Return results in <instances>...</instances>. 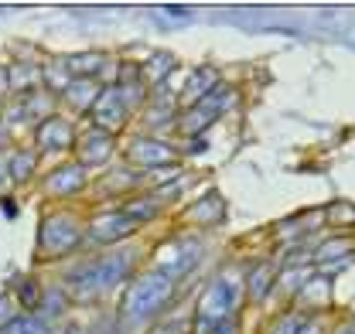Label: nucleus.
Returning a JSON list of instances; mask_svg holds the SVG:
<instances>
[{"mask_svg": "<svg viewBox=\"0 0 355 334\" xmlns=\"http://www.w3.org/2000/svg\"><path fill=\"white\" fill-rule=\"evenodd\" d=\"M130 270H133V256H127V252H110V256H96V259H89L83 266H76L65 283H69V290L76 293V297L92 300L99 293L113 290L116 283H123V276Z\"/></svg>", "mask_w": 355, "mask_h": 334, "instance_id": "1", "label": "nucleus"}, {"mask_svg": "<svg viewBox=\"0 0 355 334\" xmlns=\"http://www.w3.org/2000/svg\"><path fill=\"white\" fill-rule=\"evenodd\" d=\"M171 293H175L171 276H164L161 270L157 273H144L140 280H133L127 287L123 300H120V321L123 324H144V321L157 317L168 307Z\"/></svg>", "mask_w": 355, "mask_h": 334, "instance_id": "2", "label": "nucleus"}, {"mask_svg": "<svg viewBox=\"0 0 355 334\" xmlns=\"http://www.w3.org/2000/svg\"><path fill=\"white\" fill-rule=\"evenodd\" d=\"M232 307H236V287H232L225 276L212 280V283H209V290L202 293V300H198L195 334H212L219 324H225V321H229Z\"/></svg>", "mask_w": 355, "mask_h": 334, "instance_id": "3", "label": "nucleus"}, {"mask_svg": "<svg viewBox=\"0 0 355 334\" xmlns=\"http://www.w3.org/2000/svg\"><path fill=\"white\" fill-rule=\"evenodd\" d=\"M79 222L65 211L58 215H48L42 222V259H58L62 252H69L79 243Z\"/></svg>", "mask_w": 355, "mask_h": 334, "instance_id": "4", "label": "nucleus"}, {"mask_svg": "<svg viewBox=\"0 0 355 334\" xmlns=\"http://www.w3.org/2000/svg\"><path fill=\"white\" fill-rule=\"evenodd\" d=\"M89 113H92V123L99 126L103 133H113V130H120L130 120V103L123 99L120 89H103Z\"/></svg>", "mask_w": 355, "mask_h": 334, "instance_id": "5", "label": "nucleus"}, {"mask_svg": "<svg viewBox=\"0 0 355 334\" xmlns=\"http://www.w3.org/2000/svg\"><path fill=\"white\" fill-rule=\"evenodd\" d=\"M133 229H137V222L127 215V209H120V211H106V215H99V218L92 222L89 236H92L96 243H116V239L130 236Z\"/></svg>", "mask_w": 355, "mask_h": 334, "instance_id": "6", "label": "nucleus"}, {"mask_svg": "<svg viewBox=\"0 0 355 334\" xmlns=\"http://www.w3.org/2000/svg\"><path fill=\"white\" fill-rule=\"evenodd\" d=\"M38 140H42V150H65V147H72V123L51 116L38 130Z\"/></svg>", "mask_w": 355, "mask_h": 334, "instance_id": "7", "label": "nucleus"}, {"mask_svg": "<svg viewBox=\"0 0 355 334\" xmlns=\"http://www.w3.org/2000/svg\"><path fill=\"white\" fill-rule=\"evenodd\" d=\"M216 116H219V103L212 99V106H209V96H205L202 103H195V106H188V113H184V120H181V123H178V126H181V133H188V137H191V133H198V130H205V126L212 123Z\"/></svg>", "mask_w": 355, "mask_h": 334, "instance_id": "8", "label": "nucleus"}, {"mask_svg": "<svg viewBox=\"0 0 355 334\" xmlns=\"http://www.w3.org/2000/svg\"><path fill=\"white\" fill-rule=\"evenodd\" d=\"M86 184V174H83V164H69V167H58L55 174H51V181H48V191L51 195H58V198H65V195H72V191H79Z\"/></svg>", "mask_w": 355, "mask_h": 334, "instance_id": "9", "label": "nucleus"}, {"mask_svg": "<svg viewBox=\"0 0 355 334\" xmlns=\"http://www.w3.org/2000/svg\"><path fill=\"white\" fill-rule=\"evenodd\" d=\"M83 154H79V161L83 164H103V161H110V154H113V133H89L86 140H83Z\"/></svg>", "mask_w": 355, "mask_h": 334, "instance_id": "10", "label": "nucleus"}, {"mask_svg": "<svg viewBox=\"0 0 355 334\" xmlns=\"http://www.w3.org/2000/svg\"><path fill=\"white\" fill-rule=\"evenodd\" d=\"M216 82V72L212 69H198L195 76H191V82L184 89V99H188V106H195V103H202L205 96H209V89Z\"/></svg>", "mask_w": 355, "mask_h": 334, "instance_id": "11", "label": "nucleus"}, {"mask_svg": "<svg viewBox=\"0 0 355 334\" xmlns=\"http://www.w3.org/2000/svg\"><path fill=\"white\" fill-rule=\"evenodd\" d=\"M99 65H103V55H76V58L65 62V69H69L76 79H89Z\"/></svg>", "mask_w": 355, "mask_h": 334, "instance_id": "12", "label": "nucleus"}, {"mask_svg": "<svg viewBox=\"0 0 355 334\" xmlns=\"http://www.w3.org/2000/svg\"><path fill=\"white\" fill-rule=\"evenodd\" d=\"M3 334H51V328H48V321H42V317H14L3 328Z\"/></svg>", "mask_w": 355, "mask_h": 334, "instance_id": "13", "label": "nucleus"}, {"mask_svg": "<svg viewBox=\"0 0 355 334\" xmlns=\"http://www.w3.org/2000/svg\"><path fill=\"white\" fill-rule=\"evenodd\" d=\"M31 167H35V154H14V161H10V177H14V181H24Z\"/></svg>", "mask_w": 355, "mask_h": 334, "instance_id": "14", "label": "nucleus"}, {"mask_svg": "<svg viewBox=\"0 0 355 334\" xmlns=\"http://www.w3.org/2000/svg\"><path fill=\"white\" fill-rule=\"evenodd\" d=\"M150 334H188V324H181V321H171V324H161V328H154Z\"/></svg>", "mask_w": 355, "mask_h": 334, "instance_id": "15", "label": "nucleus"}, {"mask_svg": "<svg viewBox=\"0 0 355 334\" xmlns=\"http://www.w3.org/2000/svg\"><path fill=\"white\" fill-rule=\"evenodd\" d=\"M7 307H10V297H7V293H0V321H7V317H10V310H7Z\"/></svg>", "mask_w": 355, "mask_h": 334, "instance_id": "16", "label": "nucleus"}]
</instances>
